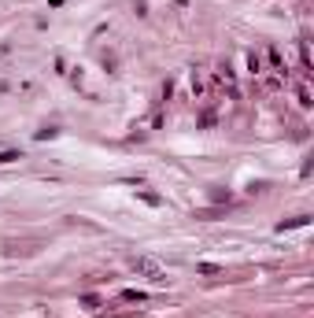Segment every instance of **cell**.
Returning <instances> with one entry per match:
<instances>
[{
	"instance_id": "cell-5",
	"label": "cell",
	"mask_w": 314,
	"mask_h": 318,
	"mask_svg": "<svg viewBox=\"0 0 314 318\" xmlns=\"http://www.w3.org/2000/svg\"><path fill=\"white\" fill-rule=\"evenodd\" d=\"M137 196H141V200H144V204H152V207H159V204H163V200H159V196H156V193H137Z\"/></svg>"
},
{
	"instance_id": "cell-6",
	"label": "cell",
	"mask_w": 314,
	"mask_h": 318,
	"mask_svg": "<svg viewBox=\"0 0 314 318\" xmlns=\"http://www.w3.org/2000/svg\"><path fill=\"white\" fill-rule=\"evenodd\" d=\"M270 63H273V70H281V52L277 48H270Z\"/></svg>"
},
{
	"instance_id": "cell-1",
	"label": "cell",
	"mask_w": 314,
	"mask_h": 318,
	"mask_svg": "<svg viewBox=\"0 0 314 318\" xmlns=\"http://www.w3.org/2000/svg\"><path fill=\"white\" fill-rule=\"evenodd\" d=\"M133 270H137L141 277H148V281H156V285L166 281V267H163V263H156L152 255H137V259H133Z\"/></svg>"
},
{
	"instance_id": "cell-2",
	"label": "cell",
	"mask_w": 314,
	"mask_h": 318,
	"mask_svg": "<svg viewBox=\"0 0 314 318\" xmlns=\"http://www.w3.org/2000/svg\"><path fill=\"white\" fill-rule=\"evenodd\" d=\"M307 222H311V218H307V215H296V218H289V222H281V226H277V229H281V233H285V229H296V226H307Z\"/></svg>"
},
{
	"instance_id": "cell-3",
	"label": "cell",
	"mask_w": 314,
	"mask_h": 318,
	"mask_svg": "<svg viewBox=\"0 0 314 318\" xmlns=\"http://www.w3.org/2000/svg\"><path fill=\"white\" fill-rule=\"evenodd\" d=\"M19 159H22V152H0V167H8V163H19Z\"/></svg>"
},
{
	"instance_id": "cell-7",
	"label": "cell",
	"mask_w": 314,
	"mask_h": 318,
	"mask_svg": "<svg viewBox=\"0 0 314 318\" xmlns=\"http://www.w3.org/2000/svg\"><path fill=\"white\" fill-rule=\"evenodd\" d=\"M211 200H215V204H222V200L229 204V193H222V189H215V193H211Z\"/></svg>"
},
{
	"instance_id": "cell-4",
	"label": "cell",
	"mask_w": 314,
	"mask_h": 318,
	"mask_svg": "<svg viewBox=\"0 0 314 318\" xmlns=\"http://www.w3.org/2000/svg\"><path fill=\"white\" fill-rule=\"evenodd\" d=\"M200 274L215 277V274H222V267H215V263H200Z\"/></svg>"
}]
</instances>
